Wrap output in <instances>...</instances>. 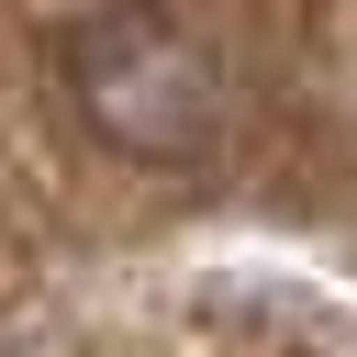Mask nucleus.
Instances as JSON below:
<instances>
[{
    "mask_svg": "<svg viewBox=\"0 0 357 357\" xmlns=\"http://www.w3.org/2000/svg\"><path fill=\"white\" fill-rule=\"evenodd\" d=\"M33 89L56 134L123 178H212L245 145V45L212 0H45Z\"/></svg>",
    "mask_w": 357,
    "mask_h": 357,
    "instance_id": "obj_1",
    "label": "nucleus"
}]
</instances>
